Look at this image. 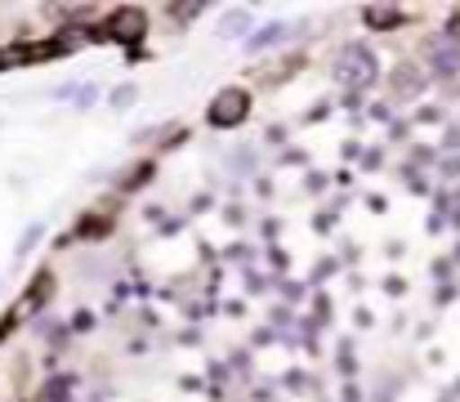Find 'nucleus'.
<instances>
[{"label":"nucleus","instance_id":"nucleus-1","mask_svg":"<svg viewBox=\"0 0 460 402\" xmlns=\"http://www.w3.org/2000/svg\"><path fill=\"white\" fill-rule=\"evenodd\" d=\"M371 76H376V58H371V49H358V45H349V49H344V58L335 63V81H340V85H353V90H362Z\"/></svg>","mask_w":460,"mask_h":402},{"label":"nucleus","instance_id":"nucleus-2","mask_svg":"<svg viewBox=\"0 0 460 402\" xmlns=\"http://www.w3.org/2000/svg\"><path fill=\"white\" fill-rule=\"evenodd\" d=\"M246 112H251V94L246 90H224L210 103V126H242Z\"/></svg>","mask_w":460,"mask_h":402},{"label":"nucleus","instance_id":"nucleus-3","mask_svg":"<svg viewBox=\"0 0 460 402\" xmlns=\"http://www.w3.org/2000/svg\"><path fill=\"white\" fill-rule=\"evenodd\" d=\"M144 31H148V22H144L139 9H121V13L112 18V36H117V40H139Z\"/></svg>","mask_w":460,"mask_h":402},{"label":"nucleus","instance_id":"nucleus-4","mask_svg":"<svg viewBox=\"0 0 460 402\" xmlns=\"http://www.w3.org/2000/svg\"><path fill=\"white\" fill-rule=\"evenodd\" d=\"M362 18H367L371 27H380V31H389V27H398V22H402V13H398V9H389V4H367V9H362Z\"/></svg>","mask_w":460,"mask_h":402},{"label":"nucleus","instance_id":"nucleus-5","mask_svg":"<svg viewBox=\"0 0 460 402\" xmlns=\"http://www.w3.org/2000/svg\"><path fill=\"white\" fill-rule=\"evenodd\" d=\"M282 36H291V22H278V27H264L260 36H251V45L260 49V45H273V40H282Z\"/></svg>","mask_w":460,"mask_h":402}]
</instances>
